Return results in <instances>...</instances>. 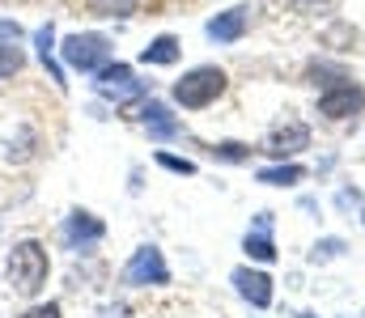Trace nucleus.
Instances as JSON below:
<instances>
[{
	"label": "nucleus",
	"mask_w": 365,
	"mask_h": 318,
	"mask_svg": "<svg viewBox=\"0 0 365 318\" xmlns=\"http://www.w3.org/2000/svg\"><path fill=\"white\" fill-rule=\"evenodd\" d=\"M140 60H145V64H175V60H179V38H175V34L153 38V43L140 51Z\"/></svg>",
	"instance_id": "9d476101"
},
{
	"label": "nucleus",
	"mask_w": 365,
	"mask_h": 318,
	"mask_svg": "<svg viewBox=\"0 0 365 318\" xmlns=\"http://www.w3.org/2000/svg\"><path fill=\"white\" fill-rule=\"evenodd\" d=\"M158 161H162L166 170H175V174H195V166H191V161H182V157H170V153H158Z\"/></svg>",
	"instance_id": "f3484780"
},
{
	"label": "nucleus",
	"mask_w": 365,
	"mask_h": 318,
	"mask_svg": "<svg viewBox=\"0 0 365 318\" xmlns=\"http://www.w3.org/2000/svg\"><path fill=\"white\" fill-rule=\"evenodd\" d=\"M106 55H110V43H106L102 34H68V38H64V60H68L73 68H81V73L102 68Z\"/></svg>",
	"instance_id": "7ed1b4c3"
},
{
	"label": "nucleus",
	"mask_w": 365,
	"mask_h": 318,
	"mask_svg": "<svg viewBox=\"0 0 365 318\" xmlns=\"http://www.w3.org/2000/svg\"><path fill=\"white\" fill-rule=\"evenodd\" d=\"M247 21H251L247 9H230V13H221V17L208 21V38H217V43H234V38H242Z\"/></svg>",
	"instance_id": "0eeeda50"
},
{
	"label": "nucleus",
	"mask_w": 365,
	"mask_h": 318,
	"mask_svg": "<svg viewBox=\"0 0 365 318\" xmlns=\"http://www.w3.org/2000/svg\"><path fill=\"white\" fill-rule=\"evenodd\" d=\"M302 179H306L302 166H276V170H264V174H259V183H272V187H293V183H302Z\"/></svg>",
	"instance_id": "f8f14e48"
},
{
	"label": "nucleus",
	"mask_w": 365,
	"mask_h": 318,
	"mask_svg": "<svg viewBox=\"0 0 365 318\" xmlns=\"http://www.w3.org/2000/svg\"><path fill=\"white\" fill-rule=\"evenodd\" d=\"M123 280L128 285H166L170 280V272H166V259H162V250L158 246H140L136 255H132V263L123 267Z\"/></svg>",
	"instance_id": "20e7f679"
},
{
	"label": "nucleus",
	"mask_w": 365,
	"mask_h": 318,
	"mask_svg": "<svg viewBox=\"0 0 365 318\" xmlns=\"http://www.w3.org/2000/svg\"><path fill=\"white\" fill-rule=\"evenodd\" d=\"M212 157H221V161H247V157H251V149H247V144H217V149H212Z\"/></svg>",
	"instance_id": "dca6fc26"
},
{
	"label": "nucleus",
	"mask_w": 365,
	"mask_h": 318,
	"mask_svg": "<svg viewBox=\"0 0 365 318\" xmlns=\"http://www.w3.org/2000/svg\"><path fill=\"white\" fill-rule=\"evenodd\" d=\"M225 85H230V77H225L217 64H200V68H191L182 81H175V102H179L182 110H204V106H212L225 94Z\"/></svg>",
	"instance_id": "f03ea898"
},
{
	"label": "nucleus",
	"mask_w": 365,
	"mask_h": 318,
	"mask_svg": "<svg viewBox=\"0 0 365 318\" xmlns=\"http://www.w3.org/2000/svg\"><path fill=\"white\" fill-rule=\"evenodd\" d=\"M47 272H51V259L43 250V242L26 238L9 250V263H4V276H9V289L17 297H34L43 285H47Z\"/></svg>",
	"instance_id": "f257e3e1"
},
{
	"label": "nucleus",
	"mask_w": 365,
	"mask_h": 318,
	"mask_svg": "<svg viewBox=\"0 0 365 318\" xmlns=\"http://www.w3.org/2000/svg\"><path fill=\"white\" fill-rule=\"evenodd\" d=\"M21 318H60V306H56V302H47V306H34V310H26Z\"/></svg>",
	"instance_id": "a211bd4d"
},
{
	"label": "nucleus",
	"mask_w": 365,
	"mask_h": 318,
	"mask_svg": "<svg viewBox=\"0 0 365 318\" xmlns=\"http://www.w3.org/2000/svg\"><path fill=\"white\" fill-rule=\"evenodd\" d=\"M68 233H73V238H81V233H86V238H102V225L93 221L90 212H73V221H68Z\"/></svg>",
	"instance_id": "4468645a"
},
{
	"label": "nucleus",
	"mask_w": 365,
	"mask_h": 318,
	"mask_svg": "<svg viewBox=\"0 0 365 318\" xmlns=\"http://www.w3.org/2000/svg\"><path fill=\"white\" fill-rule=\"evenodd\" d=\"M90 9L98 17H132L136 13V0H90Z\"/></svg>",
	"instance_id": "ddd939ff"
},
{
	"label": "nucleus",
	"mask_w": 365,
	"mask_h": 318,
	"mask_svg": "<svg viewBox=\"0 0 365 318\" xmlns=\"http://www.w3.org/2000/svg\"><path fill=\"white\" fill-rule=\"evenodd\" d=\"M242 246H247V255H251V259H259V263H272V259H276V246H272V238H268L264 229H259V233H247V242H242Z\"/></svg>",
	"instance_id": "9b49d317"
},
{
	"label": "nucleus",
	"mask_w": 365,
	"mask_h": 318,
	"mask_svg": "<svg viewBox=\"0 0 365 318\" xmlns=\"http://www.w3.org/2000/svg\"><path fill=\"white\" fill-rule=\"evenodd\" d=\"M306 144H310V132H306L302 123H293V127H280L272 140H268V153L284 157V153H297V149H306Z\"/></svg>",
	"instance_id": "6e6552de"
},
{
	"label": "nucleus",
	"mask_w": 365,
	"mask_h": 318,
	"mask_svg": "<svg viewBox=\"0 0 365 318\" xmlns=\"http://www.w3.org/2000/svg\"><path fill=\"white\" fill-rule=\"evenodd\" d=\"M21 68V51L13 47V43H4L0 47V77H9V73H17Z\"/></svg>",
	"instance_id": "2eb2a0df"
},
{
	"label": "nucleus",
	"mask_w": 365,
	"mask_h": 318,
	"mask_svg": "<svg viewBox=\"0 0 365 318\" xmlns=\"http://www.w3.org/2000/svg\"><path fill=\"white\" fill-rule=\"evenodd\" d=\"M361 106H365V90L361 85L340 81V85H331V90L319 98V115H327V119H349V115H357Z\"/></svg>",
	"instance_id": "39448f33"
},
{
	"label": "nucleus",
	"mask_w": 365,
	"mask_h": 318,
	"mask_svg": "<svg viewBox=\"0 0 365 318\" xmlns=\"http://www.w3.org/2000/svg\"><path fill=\"white\" fill-rule=\"evenodd\" d=\"M234 285H238V293L251 302V306H272V280L264 276V272H251V267H238L234 272Z\"/></svg>",
	"instance_id": "423d86ee"
},
{
	"label": "nucleus",
	"mask_w": 365,
	"mask_h": 318,
	"mask_svg": "<svg viewBox=\"0 0 365 318\" xmlns=\"http://www.w3.org/2000/svg\"><path fill=\"white\" fill-rule=\"evenodd\" d=\"M102 94L110 98H123V94H136V81H132V68L128 64H115V68H102Z\"/></svg>",
	"instance_id": "1a4fd4ad"
}]
</instances>
